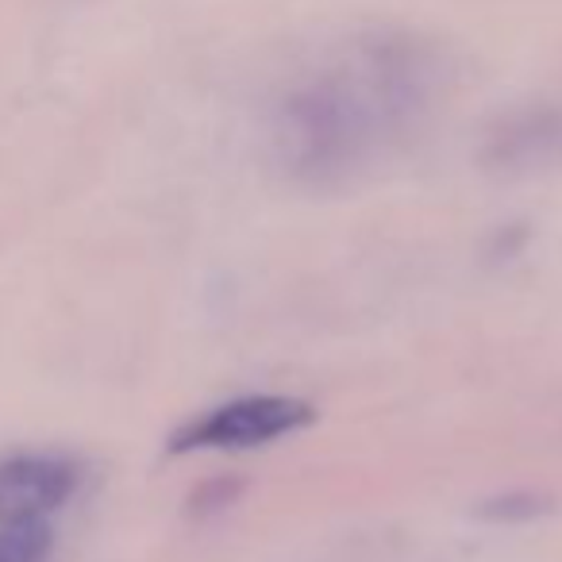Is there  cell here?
I'll return each mask as SVG.
<instances>
[{
	"label": "cell",
	"instance_id": "cell-1",
	"mask_svg": "<svg viewBox=\"0 0 562 562\" xmlns=\"http://www.w3.org/2000/svg\"><path fill=\"white\" fill-rule=\"evenodd\" d=\"M443 81V58L420 35H362L336 66L308 74L273 104V166L313 193L347 189L431 116Z\"/></svg>",
	"mask_w": 562,
	"mask_h": 562
},
{
	"label": "cell",
	"instance_id": "cell-2",
	"mask_svg": "<svg viewBox=\"0 0 562 562\" xmlns=\"http://www.w3.org/2000/svg\"><path fill=\"white\" fill-rule=\"evenodd\" d=\"M316 408L305 397L290 393H247L232 397L224 405L204 408L201 416L173 428L166 439L170 454H196V451H255L270 447L278 439H290L297 431L313 428Z\"/></svg>",
	"mask_w": 562,
	"mask_h": 562
},
{
	"label": "cell",
	"instance_id": "cell-3",
	"mask_svg": "<svg viewBox=\"0 0 562 562\" xmlns=\"http://www.w3.org/2000/svg\"><path fill=\"white\" fill-rule=\"evenodd\" d=\"M477 162L493 178H543L562 170V97L508 109L485 132Z\"/></svg>",
	"mask_w": 562,
	"mask_h": 562
},
{
	"label": "cell",
	"instance_id": "cell-4",
	"mask_svg": "<svg viewBox=\"0 0 562 562\" xmlns=\"http://www.w3.org/2000/svg\"><path fill=\"white\" fill-rule=\"evenodd\" d=\"M81 485V467L66 454H9L0 459V524L50 520Z\"/></svg>",
	"mask_w": 562,
	"mask_h": 562
},
{
	"label": "cell",
	"instance_id": "cell-5",
	"mask_svg": "<svg viewBox=\"0 0 562 562\" xmlns=\"http://www.w3.org/2000/svg\"><path fill=\"white\" fill-rule=\"evenodd\" d=\"M559 513V501L543 490H505L493 493V497H482L474 505V516L482 524H493V528H516V524H536L543 516Z\"/></svg>",
	"mask_w": 562,
	"mask_h": 562
},
{
	"label": "cell",
	"instance_id": "cell-6",
	"mask_svg": "<svg viewBox=\"0 0 562 562\" xmlns=\"http://www.w3.org/2000/svg\"><path fill=\"white\" fill-rule=\"evenodd\" d=\"M55 551L50 520L0 524V562H47Z\"/></svg>",
	"mask_w": 562,
	"mask_h": 562
},
{
	"label": "cell",
	"instance_id": "cell-7",
	"mask_svg": "<svg viewBox=\"0 0 562 562\" xmlns=\"http://www.w3.org/2000/svg\"><path fill=\"white\" fill-rule=\"evenodd\" d=\"M243 490H247V485H243V477H235V474L209 477V482H201L193 493H189L186 513L193 516V520H212V516L227 513V508L243 497Z\"/></svg>",
	"mask_w": 562,
	"mask_h": 562
}]
</instances>
